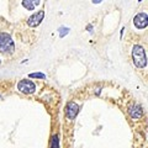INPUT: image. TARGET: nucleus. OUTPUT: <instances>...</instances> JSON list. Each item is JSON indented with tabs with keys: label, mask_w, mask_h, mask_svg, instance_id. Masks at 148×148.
I'll return each mask as SVG.
<instances>
[{
	"label": "nucleus",
	"mask_w": 148,
	"mask_h": 148,
	"mask_svg": "<svg viewBox=\"0 0 148 148\" xmlns=\"http://www.w3.org/2000/svg\"><path fill=\"white\" fill-rule=\"evenodd\" d=\"M132 58L135 62V66L137 68H145L147 66V57H146V52L143 47L141 46H135L132 49Z\"/></svg>",
	"instance_id": "f257e3e1"
},
{
	"label": "nucleus",
	"mask_w": 148,
	"mask_h": 148,
	"mask_svg": "<svg viewBox=\"0 0 148 148\" xmlns=\"http://www.w3.org/2000/svg\"><path fill=\"white\" fill-rule=\"evenodd\" d=\"M15 49L14 41L10 35L6 32H0V52L1 53H12Z\"/></svg>",
	"instance_id": "f03ea898"
},
{
	"label": "nucleus",
	"mask_w": 148,
	"mask_h": 148,
	"mask_svg": "<svg viewBox=\"0 0 148 148\" xmlns=\"http://www.w3.org/2000/svg\"><path fill=\"white\" fill-rule=\"evenodd\" d=\"M17 89L20 90L21 92H24V94H32V92L35 91L36 86H35V84L31 80H29V79H22V80L18 82Z\"/></svg>",
	"instance_id": "7ed1b4c3"
},
{
	"label": "nucleus",
	"mask_w": 148,
	"mask_h": 148,
	"mask_svg": "<svg viewBox=\"0 0 148 148\" xmlns=\"http://www.w3.org/2000/svg\"><path fill=\"white\" fill-rule=\"evenodd\" d=\"M135 26L137 29H146L147 25H148V16L146 12H140L138 15L135 16Z\"/></svg>",
	"instance_id": "20e7f679"
},
{
	"label": "nucleus",
	"mask_w": 148,
	"mask_h": 148,
	"mask_svg": "<svg viewBox=\"0 0 148 148\" xmlns=\"http://www.w3.org/2000/svg\"><path fill=\"white\" fill-rule=\"evenodd\" d=\"M43 16H45V12L43 11H38V12H36L30 18H29V21H27V24H29V26L31 27H36V26H38L41 22H42L43 20Z\"/></svg>",
	"instance_id": "39448f33"
},
{
	"label": "nucleus",
	"mask_w": 148,
	"mask_h": 148,
	"mask_svg": "<svg viewBox=\"0 0 148 148\" xmlns=\"http://www.w3.org/2000/svg\"><path fill=\"white\" fill-rule=\"evenodd\" d=\"M78 112H79V106H78L75 103H69L67 105V109H66V115L68 119H75V116L78 115Z\"/></svg>",
	"instance_id": "423d86ee"
},
{
	"label": "nucleus",
	"mask_w": 148,
	"mask_h": 148,
	"mask_svg": "<svg viewBox=\"0 0 148 148\" xmlns=\"http://www.w3.org/2000/svg\"><path fill=\"white\" fill-rule=\"evenodd\" d=\"M130 116H131L133 120H138V119H141L142 117V115H143V110L141 106H138V105H135V106H132L131 109H130Z\"/></svg>",
	"instance_id": "0eeeda50"
},
{
	"label": "nucleus",
	"mask_w": 148,
	"mask_h": 148,
	"mask_svg": "<svg viewBox=\"0 0 148 148\" xmlns=\"http://www.w3.org/2000/svg\"><path fill=\"white\" fill-rule=\"evenodd\" d=\"M40 4V0H22V6L27 10H34V9Z\"/></svg>",
	"instance_id": "6e6552de"
},
{
	"label": "nucleus",
	"mask_w": 148,
	"mask_h": 148,
	"mask_svg": "<svg viewBox=\"0 0 148 148\" xmlns=\"http://www.w3.org/2000/svg\"><path fill=\"white\" fill-rule=\"evenodd\" d=\"M68 32H69V29H68V27H61V29H59V36H61V37H64V36L68 34Z\"/></svg>",
	"instance_id": "1a4fd4ad"
},
{
	"label": "nucleus",
	"mask_w": 148,
	"mask_h": 148,
	"mask_svg": "<svg viewBox=\"0 0 148 148\" xmlns=\"http://www.w3.org/2000/svg\"><path fill=\"white\" fill-rule=\"evenodd\" d=\"M58 136H53L52 138V143H51V147H59V143H58Z\"/></svg>",
	"instance_id": "9d476101"
},
{
	"label": "nucleus",
	"mask_w": 148,
	"mask_h": 148,
	"mask_svg": "<svg viewBox=\"0 0 148 148\" xmlns=\"http://www.w3.org/2000/svg\"><path fill=\"white\" fill-rule=\"evenodd\" d=\"M30 78H41V79H45L46 75L42 73H32V74H30Z\"/></svg>",
	"instance_id": "9b49d317"
},
{
	"label": "nucleus",
	"mask_w": 148,
	"mask_h": 148,
	"mask_svg": "<svg viewBox=\"0 0 148 148\" xmlns=\"http://www.w3.org/2000/svg\"><path fill=\"white\" fill-rule=\"evenodd\" d=\"M101 1H103V0H92V3L94 4H98V3H101Z\"/></svg>",
	"instance_id": "f8f14e48"
},
{
	"label": "nucleus",
	"mask_w": 148,
	"mask_h": 148,
	"mask_svg": "<svg viewBox=\"0 0 148 148\" xmlns=\"http://www.w3.org/2000/svg\"><path fill=\"white\" fill-rule=\"evenodd\" d=\"M138 1H142V0H138Z\"/></svg>",
	"instance_id": "ddd939ff"
},
{
	"label": "nucleus",
	"mask_w": 148,
	"mask_h": 148,
	"mask_svg": "<svg viewBox=\"0 0 148 148\" xmlns=\"http://www.w3.org/2000/svg\"><path fill=\"white\" fill-rule=\"evenodd\" d=\"M0 99H1V96H0Z\"/></svg>",
	"instance_id": "4468645a"
},
{
	"label": "nucleus",
	"mask_w": 148,
	"mask_h": 148,
	"mask_svg": "<svg viewBox=\"0 0 148 148\" xmlns=\"http://www.w3.org/2000/svg\"><path fill=\"white\" fill-rule=\"evenodd\" d=\"M0 63H1V61H0Z\"/></svg>",
	"instance_id": "2eb2a0df"
}]
</instances>
